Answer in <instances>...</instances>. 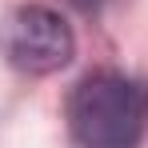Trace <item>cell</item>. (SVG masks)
Returning a JSON list of instances; mask_svg holds the SVG:
<instances>
[{
    "label": "cell",
    "mask_w": 148,
    "mask_h": 148,
    "mask_svg": "<svg viewBox=\"0 0 148 148\" xmlns=\"http://www.w3.org/2000/svg\"><path fill=\"white\" fill-rule=\"evenodd\" d=\"M68 128L80 148H136L148 128V96L120 72H92L68 96Z\"/></svg>",
    "instance_id": "obj_1"
},
{
    "label": "cell",
    "mask_w": 148,
    "mask_h": 148,
    "mask_svg": "<svg viewBox=\"0 0 148 148\" xmlns=\"http://www.w3.org/2000/svg\"><path fill=\"white\" fill-rule=\"evenodd\" d=\"M0 52L8 56L12 68L44 76L72 60L76 36L60 12H52L44 4H24L0 24Z\"/></svg>",
    "instance_id": "obj_2"
},
{
    "label": "cell",
    "mask_w": 148,
    "mask_h": 148,
    "mask_svg": "<svg viewBox=\"0 0 148 148\" xmlns=\"http://www.w3.org/2000/svg\"><path fill=\"white\" fill-rule=\"evenodd\" d=\"M80 8H96V4H104V0H76Z\"/></svg>",
    "instance_id": "obj_3"
}]
</instances>
